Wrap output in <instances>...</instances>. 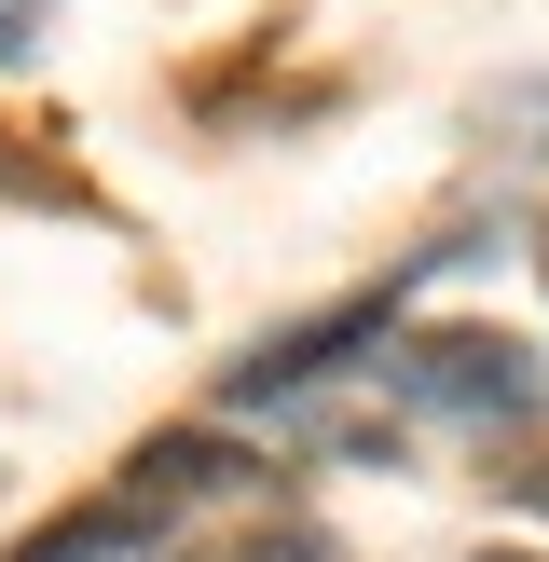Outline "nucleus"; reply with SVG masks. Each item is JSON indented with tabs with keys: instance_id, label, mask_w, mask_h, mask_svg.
<instances>
[{
	"instance_id": "4",
	"label": "nucleus",
	"mask_w": 549,
	"mask_h": 562,
	"mask_svg": "<svg viewBox=\"0 0 549 562\" xmlns=\"http://www.w3.org/2000/svg\"><path fill=\"white\" fill-rule=\"evenodd\" d=\"M165 549V508H137L124 481L97 494V508H69V521H42V536H27L14 562H152Z\"/></svg>"
},
{
	"instance_id": "5",
	"label": "nucleus",
	"mask_w": 549,
	"mask_h": 562,
	"mask_svg": "<svg viewBox=\"0 0 549 562\" xmlns=\"http://www.w3.org/2000/svg\"><path fill=\"white\" fill-rule=\"evenodd\" d=\"M220 562H344V549L302 536V521H274V536H247V549H220Z\"/></svg>"
},
{
	"instance_id": "1",
	"label": "nucleus",
	"mask_w": 549,
	"mask_h": 562,
	"mask_svg": "<svg viewBox=\"0 0 549 562\" xmlns=\"http://www.w3.org/2000/svg\"><path fill=\"white\" fill-rule=\"evenodd\" d=\"M384 371L412 412H453V426H536L549 412V357H522L508 329H412V344H384Z\"/></svg>"
},
{
	"instance_id": "2",
	"label": "nucleus",
	"mask_w": 549,
	"mask_h": 562,
	"mask_svg": "<svg viewBox=\"0 0 549 562\" xmlns=\"http://www.w3.org/2000/svg\"><path fill=\"white\" fill-rule=\"evenodd\" d=\"M426 261H453V247H426ZM426 261H412V274H426ZM412 274H384V289L329 302V316H302V329H261V344L234 357V384H220V398H234V412H274V398H302V384H329L357 344H384V329H399V289H412Z\"/></svg>"
},
{
	"instance_id": "7",
	"label": "nucleus",
	"mask_w": 549,
	"mask_h": 562,
	"mask_svg": "<svg viewBox=\"0 0 549 562\" xmlns=\"http://www.w3.org/2000/svg\"><path fill=\"white\" fill-rule=\"evenodd\" d=\"M494 481H508V494H522V508H536V521H549V453H522V467H494Z\"/></svg>"
},
{
	"instance_id": "6",
	"label": "nucleus",
	"mask_w": 549,
	"mask_h": 562,
	"mask_svg": "<svg viewBox=\"0 0 549 562\" xmlns=\"http://www.w3.org/2000/svg\"><path fill=\"white\" fill-rule=\"evenodd\" d=\"M42 27H55V0H0V69H14V55L42 42Z\"/></svg>"
},
{
	"instance_id": "3",
	"label": "nucleus",
	"mask_w": 549,
	"mask_h": 562,
	"mask_svg": "<svg viewBox=\"0 0 549 562\" xmlns=\"http://www.w3.org/2000/svg\"><path fill=\"white\" fill-rule=\"evenodd\" d=\"M124 494H137V508H165V536H179L192 508L274 494V467H261V453H234V439H206V426H179V439H137V453H124Z\"/></svg>"
}]
</instances>
